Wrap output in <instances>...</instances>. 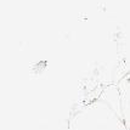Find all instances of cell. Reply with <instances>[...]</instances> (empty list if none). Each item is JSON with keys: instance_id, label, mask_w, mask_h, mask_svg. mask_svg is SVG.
Masks as SVG:
<instances>
[{"instance_id": "6da1fadb", "label": "cell", "mask_w": 130, "mask_h": 130, "mask_svg": "<svg viewBox=\"0 0 130 130\" xmlns=\"http://www.w3.org/2000/svg\"><path fill=\"white\" fill-rule=\"evenodd\" d=\"M68 130H129L124 119L101 97L82 105L68 120Z\"/></svg>"}, {"instance_id": "7a4b0ae2", "label": "cell", "mask_w": 130, "mask_h": 130, "mask_svg": "<svg viewBox=\"0 0 130 130\" xmlns=\"http://www.w3.org/2000/svg\"><path fill=\"white\" fill-rule=\"evenodd\" d=\"M117 55H118L119 78L130 72V16L126 18L119 29L117 38ZM118 78V79H119Z\"/></svg>"}, {"instance_id": "3957f363", "label": "cell", "mask_w": 130, "mask_h": 130, "mask_svg": "<svg viewBox=\"0 0 130 130\" xmlns=\"http://www.w3.org/2000/svg\"><path fill=\"white\" fill-rule=\"evenodd\" d=\"M119 94L120 111L126 126L130 129V72L116 82Z\"/></svg>"}, {"instance_id": "277c9868", "label": "cell", "mask_w": 130, "mask_h": 130, "mask_svg": "<svg viewBox=\"0 0 130 130\" xmlns=\"http://www.w3.org/2000/svg\"><path fill=\"white\" fill-rule=\"evenodd\" d=\"M129 130H130V129H129Z\"/></svg>"}]
</instances>
